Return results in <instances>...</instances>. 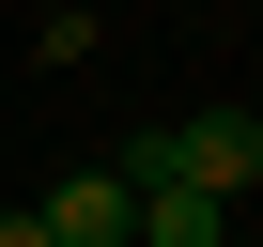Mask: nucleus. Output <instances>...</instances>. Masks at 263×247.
Returning a JSON list of instances; mask_svg holds the SVG:
<instances>
[{
	"mask_svg": "<svg viewBox=\"0 0 263 247\" xmlns=\"http://www.w3.org/2000/svg\"><path fill=\"white\" fill-rule=\"evenodd\" d=\"M140 247H232V201H201V186H140Z\"/></svg>",
	"mask_w": 263,
	"mask_h": 247,
	"instance_id": "nucleus-2",
	"label": "nucleus"
},
{
	"mask_svg": "<svg viewBox=\"0 0 263 247\" xmlns=\"http://www.w3.org/2000/svg\"><path fill=\"white\" fill-rule=\"evenodd\" d=\"M47 232L62 247H140V186H124V170H62L47 186Z\"/></svg>",
	"mask_w": 263,
	"mask_h": 247,
	"instance_id": "nucleus-1",
	"label": "nucleus"
},
{
	"mask_svg": "<svg viewBox=\"0 0 263 247\" xmlns=\"http://www.w3.org/2000/svg\"><path fill=\"white\" fill-rule=\"evenodd\" d=\"M0 247H62V232H47V216H0Z\"/></svg>",
	"mask_w": 263,
	"mask_h": 247,
	"instance_id": "nucleus-3",
	"label": "nucleus"
}]
</instances>
